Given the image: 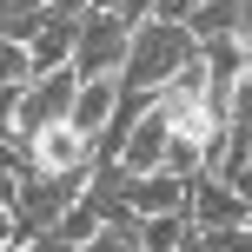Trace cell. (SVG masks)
<instances>
[{
	"instance_id": "17",
	"label": "cell",
	"mask_w": 252,
	"mask_h": 252,
	"mask_svg": "<svg viewBox=\"0 0 252 252\" xmlns=\"http://www.w3.org/2000/svg\"><path fill=\"white\" fill-rule=\"evenodd\" d=\"M47 7H53V13H87L93 0H47Z\"/></svg>"
},
{
	"instance_id": "9",
	"label": "cell",
	"mask_w": 252,
	"mask_h": 252,
	"mask_svg": "<svg viewBox=\"0 0 252 252\" xmlns=\"http://www.w3.org/2000/svg\"><path fill=\"white\" fill-rule=\"evenodd\" d=\"M159 159H166V120L146 106L139 126L126 133V146H120V166H126V173H159Z\"/></svg>"
},
{
	"instance_id": "15",
	"label": "cell",
	"mask_w": 252,
	"mask_h": 252,
	"mask_svg": "<svg viewBox=\"0 0 252 252\" xmlns=\"http://www.w3.org/2000/svg\"><path fill=\"white\" fill-rule=\"evenodd\" d=\"M199 252H252V232H246V226H219V232H199Z\"/></svg>"
},
{
	"instance_id": "13",
	"label": "cell",
	"mask_w": 252,
	"mask_h": 252,
	"mask_svg": "<svg viewBox=\"0 0 252 252\" xmlns=\"http://www.w3.org/2000/svg\"><path fill=\"white\" fill-rule=\"evenodd\" d=\"M133 226H139V219H120V226H100V232H93V239L80 246V252H146Z\"/></svg>"
},
{
	"instance_id": "11",
	"label": "cell",
	"mask_w": 252,
	"mask_h": 252,
	"mask_svg": "<svg viewBox=\"0 0 252 252\" xmlns=\"http://www.w3.org/2000/svg\"><path fill=\"white\" fill-rule=\"evenodd\" d=\"M133 232H139L146 252H179V246L192 239V219H186V213H153V219H139Z\"/></svg>"
},
{
	"instance_id": "4",
	"label": "cell",
	"mask_w": 252,
	"mask_h": 252,
	"mask_svg": "<svg viewBox=\"0 0 252 252\" xmlns=\"http://www.w3.org/2000/svg\"><path fill=\"white\" fill-rule=\"evenodd\" d=\"M73 93H80V73H73V66L33 73L20 87V106H13V139L40 133V126H53V120H66V113H73Z\"/></svg>"
},
{
	"instance_id": "16",
	"label": "cell",
	"mask_w": 252,
	"mask_h": 252,
	"mask_svg": "<svg viewBox=\"0 0 252 252\" xmlns=\"http://www.w3.org/2000/svg\"><path fill=\"white\" fill-rule=\"evenodd\" d=\"M20 239H27V226L13 219V206H0V252H13Z\"/></svg>"
},
{
	"instance_id": "7",
	"label": "cell",
	"mask_w": 252,
	"mask_h": 252,
	"mask_svg": "<svg viewBox=\"0 0 252 252\" xmlns=\"http://www.w3.org/2000/svg\"><path fill=\"white\" fill-rule=\"evenodd\" d=\"M186 199H192V179H179V173H133L126 179V206H133V219H153V213H186Z\"/></svg>"
},
{
	"instance_id": "5",
	"label": "cell",
	"mask_w": 252,
	"mask_h": 252,
	"mask_svg": "<svg viewBox=\"0 0 252 252\" xmlns=\"http://www.w3.org/2000/svg\"><path fill=\"white\" fill-rule=\"evenodd\" d=\"M20 153H27L33 173H73V166H93V139L80 133L73 120H53V126H40V133H27Z\"/></svg>"
},
{
	"instance_id": "12",
	"label": "cell",
	"mask_w": 252,
	"mask_h": 252,
	"mask_svg": "<svg viewBox=\"0 0 252 252\" xmlns=\"http://www.w3.org/2000/svg\"><path fill=\"white\" fill-rule=\"evenodd\" d=\"M40 20H47V0H0V33L7 40H27Z\"/></svg>"
},
{
	"instance_id": "3",
	"label": "cell",
	"mask_w": 252,
	"mask_h": 252,
	"mask_svg": "<svg viewBox=\"0 0 252 252\" xmlns=\"http://www.w3.org/2000/svg\"><path fill=\"white\" fill-rule=\"evenodd\" d=\"M126 47H133V27L113 20L106 7H87L80 13V40H73V73L80 80H120V66H126Z\"/></svg>"
},
{
	"instance_id": "2",
	"label": "cell",
	"mask_w": 252,
	"mask_h": 252,
	"mask_svg": "<svg viewBox=\"0 0 252 252\" xmlns=\"http://www.w3.org/2000/svg\"><path fill=\"white\" fill-rule=\"evenodd\" d=\"M87 179H93V166H73V173H33V166H27L20 186H13V219L27 226V239L60 226V219L73 213V199L87 192Z\"/></svg>"
},
{
	"instance_id": "6",
	"label": "cell",
	"mask_w": 252,
	"mask_h": 252,
	"mask_svg": "<svg viewBox=\"0 0 252 252\" xmlns=\"http://www.w3.org/2000/svg\"><path fill=\"white\" fill-rule=\"evenodd\" d=\"M246 213H252V206H246V199H239V192H232L219 173H199V179H192V199H186V219H192V232L246 226Z\"/></svg>"
},
{
	"instance_id": "20",
	"label": "cell",
	"mask_w": 252,
	"mask_h": 252,
	"mask_svg": "<svg viewBox=\"0 0 252 252\" xmlns=\"http://www.w3.org/2000/svg\"><path fill=\"white\" fill-rule=\"evenodd\" d=\"M246 159H252V146H246Z\"/></svg>"
},
{
	"instance_id": "1",
	"label": "cell",
	"mask_w": 252,
	"mask_h": 252,
	"mask_svg": "<svg viewBox=\"0 0 252 252\" xmlns=\"http://www.w3.org/2000/svg\"><path fill=\"white\" fill-rule=\"evenodd\" d=\"M192 53H199V40H192L186 20H139L133 47H126V66H120V87L126 93H159Z\"/></svg>"
},
{
	"instance_id": "14",
	"label": "cell",
	"mask_w": 252,
	"mask_h": 252,
	"mask_svg": "<svg viewBox=\"0 0 252 252\" xmlns=\"http://www.w3.org/2000/svg\"><path fill=\"white\" fill-rule=\"evenodd\" d=\"M27 80H33L27 40H7V33H0V87H27Z\"/></svg>"
},
{
	"instance_id": "18",
	"label": "cell",
	"mask_w": 252,
	"mask_h": 252,
	"mask_svg": "<svg viewBox=\"0 0 252 252\" xmlns=\"http://www.w3.org/2000/svg\"><path fill=\"white\" fill-rule=\"evenodd\" d=\"M13 186H20V179H13V173H0V206H13Z\"/></svg>"
},
{
	"instance_id": "8",
	"label": "cell",
	"mask_w": 252,
	"mask_h": 252,
	"mask_svg": "<svg viewBox=\"0 0 252 252\" xmlns=\"http://www.w3.org/2000/svg\"><path fill=\"white\" fill-rule=\"evenodd\" d=\"M73 40H80V13H53V7H47V20L27 33V60H33V73L66 66V60H73Z\"/></svg>"
},
{
	"instance_id": "10",
	"label": "cell",
	"mask_w": 252,
	"mask_h": 252,
	"mask_svg": "<svg viewBox=\"0 0 252 252\" xmlns=\"http://www.w3.org/2000/svg\"><path fill=\"white\" fill-rule=\"evenodd\" d=\"M113 100H120V80H80V93H73V113H66V120H73L80 133L93 139L106 120H113Z\"/></svg>"
},
{
	"instance_id": "19",
	"label": "cell",
	"mask_w": 252,
	"mask_h": 252,
	"mask_svg": "<svg viewBox=\"0 0 252 252\" xmlns=\"http://www.w3.org/2000/svg\"><path fill=\"white\" fill-rule=\"evenodd\" d=\"M179 252H199V232H192V239H186V246H179Z\"/></svg>"
}]
</instances>
